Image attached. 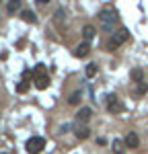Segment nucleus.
I'll use <instances>...</instances> for the list:
<instances>
[{
    "label": "nucleus",
    "mask_w": 148,
    "mask_h": 154,
    "mask_svg": "<svg viewBox=\"0 0 148 154\" xmlns=\"http://www.w3.org/2000/svg\"><path fill=\"white\" fill-rule=\"evenodd\" d=\"M35 86L39 91H45L49 86V76H48V72H45V66H41V64L35 68Z\"/></svg>",
    "instance_id": "obj_3"
},
{
    "label": "nucleus",
    "mask_w": 148,
    "mask_h": 154,
    "mask_svg": "<svg viewBox=\"0 0 148 154\" xmlns=\"http://www.w3.org/2000/svg\"><path fill=\"white\" fill-rule=\"evenodd\" d=\"M119 21V14L115 8H103L99 12V23L105 27V31H113V23Z\"/></svg>",
    "instance_id": "obj_1"
},
{
    "label": "nucleus",
    "mask_w": 148,
    "mask_h": 154,
    "mask_svg": "<svg viewBox=\"0 0 148 154\" xmlns=\"http://www.w3.org/2000/svg\"><path fill=\"white\" fill-rule=\"evenodd\" d=\"M25 148H27L29 154H39V152H43V148H45V140L39 138V136H33V138L27 140V146Z\"/></svg>",
    "instance_id": "obj_4"
},
{
    "label": "nucleus",
    "mask_w": 148,
    "mask_h": 154,
    "mask_svg": "<svg viewBox=\"0 0 148 154\" xmlns=\"http://www.w3.org/2000/svg\"><path fill=\"white\" fill-rule=\"evenodd\" d=\"M17 91H19V93H27V91H29V82H27V80H23V82H19V86H17Z\"/></svg>",
    "instance_id": "obj_18"
},
{
    "label": "nucleus",
    "mask_w": 148,
    "mask_h": 154,
    "mask_svg": "<svg viewBox=\"0 0 148 154\" xmlns=\"http://www.w3.org/2000/svg\"><path fill=\"white\" fill-rule=\"evenodd\" d=\"M128 39H130V31H128V29H117V33L107 41V49H117L123 41H128Z\"/></svg>",
    "instance_id": "obj_2"
},
{
    "label": "nucleus",
    "mask_w": 148,
    "mask_h": 154,
    "mask_svg": "<svg viewBox=\"0 0 148 154\" xmlns=\"http://www.w3.org/2000/svg\"><path fill=\"white\" fill-rule=\"evenodd\" d=\"M91 54V45H88V41H82V43H78L76 48H74V56L76 58H86Z\"/></svg>",
    "instance_id": "obj_8"
},
{
    "label": "nucleus",
    "mask_w": 148,
    "mask_h": 154,
    "mask_svg": "<svg viewBox=\"0 0 148 154\" xmlns=\"http://www.w3.org/2000/svg\"><path fill=\"white\" fill-rule=\"evenodd\" d=\"M91 117H93V109H91V107H80V109L76 111V121H78L80 125L86 123Z\"/></svg>",
    "instance_id": "obj_6"
},
{
    "label": "nucleus",
    "mask_w": 148,
    "mask_h": 154,
    "mask_svg": "<svg viewBox=\"0 0 148 154\" xmlns=\"http://www.w3.org/2000/svg\"><path fill=\"white\" fill-rule=\"evenodd\" d=\"M37 2H39V4H48L49 0H37Z\"/></svg>",
    "instance_id": "obj_21"
},
{
    "label": "nucleus",
    "mask_w": 148,
    "mask_h": 154,
    "mask_svg": "<svg viewBox=\"0 0 148 154\" xmlns=\"http://www.w3.org/2000/svg\"><path fill=\"white\" fill-rule=\"evenodd\" d=\"M146 93H148V86L144 82H140L136 86V97H142V95H146Z\"/></svg>",
    "instance_id": "obj_16"
},
{
    "label": "nucleus",
    "mask_w": 148,
    "mask_h": 154,
    "mask_svg": "<svg viewBox=\"0 0 148 154\" xmlns=\"http://www.w3.org/2000/svg\"><path fill=\"white\" fill-rule=\"evenodd\" d=\"M123 142H125V146H128L130 150H134V148L140 146V138H138V134H136V131H130V134L123 138Z\"/></svg>",
    "instance_id": "obj_7"
},
{
    "label": "nucleus",
    "mask_w": 148,
    "mask_h": 154,
    "mask_svg": "<svg viewBox=\"0 0 148 154\" xmlns=\"http://www.w3.org/2000/svg\"><path fill=\"white\" fill-rule=\"evenodd\" d=\"M80 99H82V93H80V91H76V93H72V95L68 97V105H72V107L80 105Z\"/></svg>",
    "instance_id": "obj_15"
},
{
    "label": "nucleus",
    "mask_w": 148,
    "mask_h": 154,
    "mask_svg": "<svg viewBox=\"0 0 148 154\" xmlns=\"http://www.w3.org/2000/svg\"><path fill=\"white\" fill-rule=\"evenodd\" d=\"M95 74H97V64H88V66H86V76L93 78Z\"/></svg>",
    "instance_id": "obj_17"
},
{
    "label": "nucleus",
    "mask_w": 148,
    "mask_h": 154,
    "mask_svg": "<svg viewBox=\"0 0 148 154\" xmlns=\"http://www.w3.org/2000/svg\"><path fill=\"white\" fill-rule=\"evenodd\" d=\"M97 146H107V140H105V138H99V140H97Z\"/></svg>",
    "instance_id": "obj_20"
},
{
    "label": "nucleus",
    "mask_w": 148,
    "mask_h": 154,
    "mask_svg": "<svg viewBox=\"0 0 148 154\" xmlns=\"http://www.w3.org/2000/svg\"><path fill=\"white\" fill-rule=\"evenodd\" d=\"M82 37H85V41H91L95 37V27L93 25H85L82 27Z\"/></svg>",
    "instance_id": "obj_13"
},
{
    "label": "nucleus",
    "mask_w": 148,
    "mask_h": 154,
    "mask_svg": "<svg viewBox=\"0 0 148 154\" xmlns=\"http://www.w3.org/2000/svg\"><path fill=\"white\" fill-rule=\"evenodd\" d=\"M74 134H76V138H78V140H86V138L91 136V130L82 123L80 128H76V130H74Z\"/></svg>",
    "instance_id": "obj_10"
},
{
    "label": "nucleus",
    "mask_w": 148,
    "mask_h": 154,
    "mask_svg": "<svg viewBox=\"0 0 148 154\" xmlns=\"http://www.w3.org/2000/svg\"><path fill=\"white\" fill-rule=\"evenodd\" d=\"M111 148H113V154H125V150H128L125 142L119 140V138H115V140L111 142Z\"/></svg>",
    "instance_id": "obj_9"
},
{
    "label": "nucleus",
    "mask_w": 148,
    "mask_h": 154,
    "mask_svg": "<svg viewBox=\"0 0 148 154\" xmlns=\"http://www.w3.org/2000/svg\"><path fill=\"white\" fill-rule=\"evenodd\" d=\"M62 19H66V12L62 11V8H58L56 11V23H62Z\"/></svg>",
    "instance_id": "obj_19"
},
{
    "label": "nucleus",
    "mask_w": 148,
    "mask_h": 154,
    "mask_svg": "<svg viewBox=\"0 0 148 154\" xmlns=\"http://www.w3.org/2000/svg\"><path fill=\"white\" fill-rule=\"evenodd\" d=\"M21 19L25 23H37V14L33 11H21Z\"/></svg>",
    "instance_id": "obj_11"
},
{
    "label": "nucleus",
    "mask_w": 148,
    "mask_h": 154,
    "mask_svg": "<svg viewBox=\"0 0 148 154\" xmlns=\"http://www.w3.org/2000/svg\"><path fill=\"white\" fill-rule=\"evenodd\" d=\"M21 4H23V0H8V4H6V11L14 14L17 11H21Z\"/></svg>",
    "instance_id": "obj_12"
},
{
    "label": "nucleus",
    "mask_w": 148,
    "mask_h": 154,
    "mask_svg": "<svg viewBox=\"0 0 148 154\" xmlns=\"http://www.w3.org/2000/svg\"><path fill=\"white\" fill-rule=\"evenodd\" d=\"M107 109L111 113H122L123 111V103L117 99V95H109L107 97Z\"/></svg>",
    "instance_id": "obj_5"
},
{
    "label": "nucleus",
    "mask_w": 148,
    "mask_h": 154,
    "mask_svg": "<svg viewBox=\"0 0 148 154\" xmlns=\"http://www.w3.org/2000/svg\"><path fill=\"white\" fill-rule=\"evenodd\" d=\"M0 154H6V152H0Z\"/></svg>",
    "instance_id": "obj_22"
},
{
    "label": "nucleus",
    "mask_w": 148,
    "mask_h": 154,
    "mask_svg": "<svg viewBox=\"0 0 148 154\" xmlns=\"http://www.w3.org/2000/svg\"><path fill=\"white\" fill-rule=\"evenodd\" d=\"M132 80H134V82H144V70H142V68H134V70H132Z\"/></svg>",
    "instance_id": "obj_14"
}]
</instances>
